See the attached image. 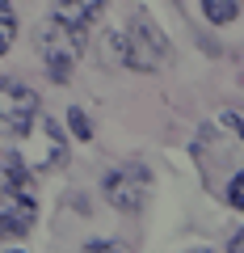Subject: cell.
I'll list each match as a JSON object with an SVG mask.
<instances>
[{"instance_id":"obj_14","label":"cell","mask_w":244,"mask_h":253,"mask_svg":"<svg viewBox=\"0 0 244 253\" xmlns=\"http://www.w3.org/2000/svg\"><path fill=\"white\" fill-rule=\"evenodd\" d=\"M236 131H240V139H244V118H236Z\"/></svg>"},{"instance_id":"obj_10","label":"cell","mask_w":244,"mask_h":253,"mask_svg":"<svg viewBox=\"0 0 244 253\" xmlns=\"http://www.w3.org/2000/svg\"><path fill=\"white\" fill-rule=\"evenodd\" d=\"M68 123H72V135L80 139V144H89V139H93V118L84 114V110H72V114H68Z\"/></svg>"},{"instance_id":"obj_7","label":"cell","mask_w":244,"mask_h":253,"mask_svg":"<svg viewBox=\"0 0 244 253\" xmlns=\"http://www.w3.org/2000/svg\"><path fill=\"white\" fill-rule=\"evenodd\" d=\"M68 165V144H64V131H59V123L55 118H42V161H38V169H64Z\"/></svg>"},{"instance_id":"obj_1","label":"cell","mask_w":244,"mask_h":253,"mask_svg":"<svg viewBox=\"0 0 244 253\" xmlns=\"http://www.w3.org/2000/svg\"><path fill=\"white\" fill-rule=\"evenodd\" d=\"M84 30H72V26H64V21H42L38 26V34H34V46H38V55H42V63H46V76H51L55 84H68L72 81V72H76V63H80V55H84Z\"/></svg>"},{"instance_id":"obj_8","label":"cell","mask_w":244,"mask_h":253,"mask_svg":"<svg viewBox=\"0 0 244 253\" xmlns=\"http://www.w3.org/2000/svg\"><path fill=\"white\" fill-rule=\"evenodd\" d=\"M202 13L210 26H232L240 17V0H202Z\"/></svg>"},{"instance_id":"obj_4","label":"cell","mask_w":244,"mask_h":253,"mask_svg":"<svg viewBox=\"0 0 244 253\" xmlns=\"http://www.w3.org/2000/svg\"><path fill=\"white\" fill-rule=\"evenodd\" d=\"M38 110V93L21 81H0V131H9V135H26L30 126H34Z\"/></svg>"},{"instance_id":"obj_11","label":"cell","mask_w":244,"mask_h":253,"mask_svg":"<svg viewBox=\"0 0 244 253\" xmlns=\"http://www.w3.org/2000/svg\"><path fill=\"white\" fill-rule=\"evenodd\" d=\"M227 203H232L236 211H244V169L236 173L232 181H227Z\"/></svg>"},{"instance_id":"obj_5","label":"cell","mask_w":244,"mask_h":253,"mask_svg":"<svg viewBox=\"0 0 244 253\" xmlns=\"http://www.w3.org/2000/svg\"><path fill=\"white\" fill-rule=\"evenodd\" d=\"M101 13H105V0H55V21H64L72 30H84V34L97 26Z\"/></svg>"},{"instance_id":"obj_9","label":"cell","mask_w":244,"mask_h":253,"mask_svg":"<svg viewBox=\"0 0 244 253\" xmlns=\"http://www.w3.org/2000/svg\"><path fill=\"white\" fill-rule=\"evenodd\" d=\"M13 38H17V13L9 0H0V55L13 46Z\"/></svg>"},{"instance_id":"obj_13","label":"cell","mask_w":244,"mask_h":253,"mask_svg":"<svg viewBox=\"0 0 244 253\" xmlns=\"http://www.w3.org/2000/svg\"><path fill=\"white\" fill-rule=\"evenodd\" d=\"M4 236H17V232H13V224H9V219L0 215V241H4Z\"/></svg>"},{"instance_id":"obj_6","label":"cell","mask_w":244,"mask_h":253,"mask_svg":"<svg viewBox=\"0 0 244 253\" xmlns=\"http://www.w3.org/2000/svg\"><path fill=\"white\" fill-rule=\"evenodd\" d=\"M0 194H26V199H34V169L21 156H4L0 161Z\"/></svg>"},{"instance_id":"obj_2","label":"cell","mask_w":244,"mask_h":253,"mask_svg":"<svg viewBox=\"0 0 244 253\" xmlns=\"http://www.w3.org/2000/svg\"><path fill=\"white\" fill-rule=\"evenodd\" d=\"M169 59H173V46L164 30L147 13H131L127 34H122V63L135 72H160V68H169Z\"/></svg>"},{"instance_id":"obj_12","label":"cell","mask_w":244,"mask_h":253,"mask_svg":"<svg viewBox=\"0 0 244 253\" xmlns=\"http://www.w3.org/2000/svg\"><path fill=\"white\" fill-rule=\"evenodd\" d=\"M227 249H232V253H244V232H236L232 241H227Z\"/></svg>"},{"instance_id":"obj_3","label":"cell","mask_w":244,"mask_h":253,"mask_svg":"<svg viewBox=\"0 0 244 253\" xmlns=\"http://www.w3.org/2000/svg\"><path fill=\"white\" fill-rule=\"evenodd\" d=\"M147 194H152V173L143 169V165H122V169H114L105 177V199L114 211H122V215H139L147 203Z\"/></svg>"}]
</instances>
